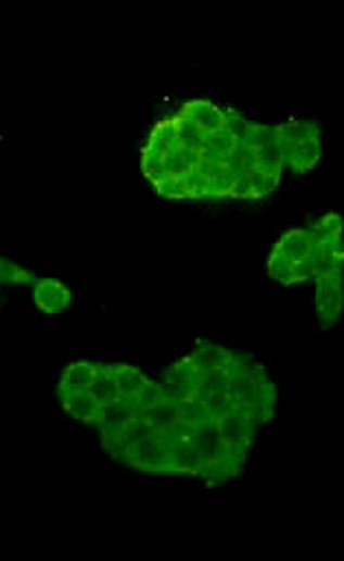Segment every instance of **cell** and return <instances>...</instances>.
Instances as JSON below:
<instances>
[{
  "label": "cell",
  "mask_w": 344,
  "mask_h": 561,
  "mask_svg": "<svg viewBox=\"0 0 344 561\" xmlns=\"http://www.w3.org/2000/svg\"><path fill=\"white\" fill-rule=\"evenodd\" d=\"M60 408L97 433L103 454L143 476L208 489L242 478L281 392L251 353L200 342L158 377L128 362L75 360L55 382Z\"/></svg>",
  "instance_id": "cell-1"
},
{
  "label": "cell",
  "mask_w": 344,
  "mask_h": 561,
  "mask_svg": "<svg viewBox=\"0 0 344 561\" xmlns=\"http://www.w3.org/2000/svg\"><path fill=\"white\" fill-rule=\"evenodd\" d=\"M324 152L314 119L264 123L206 97L161 116L141 148V174L169 202H262L288 176L318 170Z\"/></svg>",
  "instance_id": "cell-2"
},
{
  "label": "cell",
  "mask_w": 344,
  "mask_h": 561,
  "mask_svg": "<svg viewBox=\"0 0 344 561\" xmlns=\"http://www.w3.org/2000/svg\"><path fill=\"white\" fill-rule=\"evenodd\" d=\"M38 278L36 272L0 254V286H27L31 288Z\"/></svg>",
  "instance_id": "cell-5"
},
{
  "label": "cell",
  "mask_w": 344,
  "mask_h": 561,
  "mask_svg": "<svg viewBox=\"0 0 344 561\" xmlns=\"http://www.w3.org/2000/svg\"><path fill=\"white\" fill-rule=\"evenodd\" d=\"M342 228V215L329 211L307 226H294L279 235L266 257L268 278L283 288H303L320 274L344 267Z\"/></svg>",
  "instance_id": "cell-3"
},
{
  "label": "cell",
  "mask_w": 344,
  "mask_h": 561,
  "mask_svg": "<svg viewBox=\"0 0 344 561\" xmlns=\"http://www.w3.org/2000/svg\"><path fill=\"white\" fill-rule=\"evenodd\" d=\"M29 290H31V301L36 310L42 312L44 316H60L75 301L73 290L64 284V280L51 278V276H38Z\"/></svg>",
  "instance_id": "cell-4"
}]
</instances>
